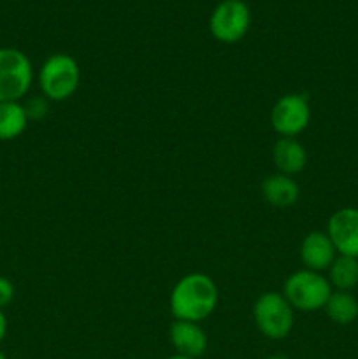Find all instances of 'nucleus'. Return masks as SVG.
I'll list each match as a JSON object with an SVG mask.
<instances>
[{"label": "nucleus", "mask_w": 358, "mask_h": 359, "mask_svg": "<svg viewBox=\"0 0 358 359\" xmlns=\"http://www.w3.org/2000/svg\"><path fill=\"white\" fill-rule=\"evenodd\" d=\"M220 293L207 273L192 272L174 284L168 297V307L175 321L202 323L216 311Z\"/></svg>", "instance_id": "obj_1"}, {"label": "nucleus", "mask_w": 358, "mask_h": 359, "mask_svg": "<svg viewBox=\"0 0 358 359\" xmlns=\"http://www.w3.org/2000/svg\"><path fill=\"white\" fill-rule=\"evenodd\" d=\"M81 84V67L74 56L55 53L39 69V88L49 102H65Z\"/></svg>", "instance_id": "obj_2"}, {"label": "nucleus", "mask_w": 358, "mask_h": 359, "mask_svg": "<svg viewBox=\"0 0 358 359\" xmlns=\"http://www.w3.org/2000/svg\"><path fill=\"white\" fill-rule=\"evenodd\" d=\"M332 286L321 272L302 269L286 277L283 284V297L298 312H316L325 309L332 294Z\"/></svg>", "instance_id": "obj_3"}, {"label": "nucleus", "mask_w": 358, "mask_h": 359, "mask_svg": "<svg viewBox=\"0 0 358 359\" xmlns=\"http://www.w3.org/2000/svg\"><path fill=\"white\" fill-rule=\"evenodd\" d=\"M253 319L265 339L283 340L291 333L295 325V311L283 293L267 291L256 298L253 305Z\"/></svg>", "instance_id": "obj_4"}, {"label": "nucleus", "mask_w": 358, "mask_h": 359, "mask_svg": "<svg viewBox=\"0 0 358 359\" xmlns=\"http://www.w3.org/2000/svg\"><path fill=\"white\" fill-rule=\"evenodd\" d=\"M34 83L30 58L16 48H0V102H21Z\"/></svg>", "instance_id": "obj_5"}, {"label": "nucleus", "mask_w": 358, "mask_h": 359, "mask_svg": "<svg viewBox=\"0 0 358 359\" xmlns=\"http://www.w3.org/2000/svg\"><path fill=\"white\" fill-rule=\"evenodd\" d=\"M249 27H251V11L244 0H221L211 14V34L223 44H235L244 39Z\"/></svg>", "instance_id": "obj_6"}, {"label": "nucleus", "mask_w": 358, "mask_h": 359, "mask_svg": "<svg viewBox=\"0 0 358 359\" xmlns=\"http://www.w3.org/2000/svg\"><path fill=\"white\" fill-rule=\"evenodd\" d=\"M311 121V105L304 93H286L272 105L270 125L281 137L300 135Z\"/></svg>", "instance_id": "obj_7"}, {"label": "nucleus", "mask_w": 358, "mask_h": 359, "mask_svg": "<svg viewBox=\"0 0 358 359\" xmlns=\"http://www.w3.org/2000/svg\"><path fill=\"white\" fill-rule=\"evenodd\" d=\"M326 235L332 241L337 255L358 258V209L343 207L330 216Z\"/></svg>", "instance_id": "obj_8"}, {"label": "nucleus", "mask_w": 358, "mask_h": 359, "mask_svg": "<svg viewBox=\"0 0 358 359\" xmlns=\"http://www.w3.org/2000/svg\"><path fill=\"white\" fill-rule=\"evenodd\" d=\"M168 339L175 349V354L193 359L204 356L209 346V340L200 323L174 321L168 330Z\"/></svg>", "instance_id": "obj_9"}, {"label": "nucleus", "mask_w": 358, "mask_h": 359, "mask_svg": "<svg viewBox=\"0 0 358 359\" xmlns=\"http://www.w3.org/2000/svg\"><path fill=\"white\" fill-rule=\"evenodd\" d=\"M298 255H300L304 269L314 270V272L329 270L333 259L337 258V251L326 231H311V233L305 235Z\"/></svg>", "instance_id": "obj_10"}, {"label": "nucleus", "mask_w": 358, "mask_h": 359, "mask_svg": "<svg viewBox=\"0 0 358 359\" xmlns=\"http://www.w3.org/2000/svg\"><path fill=\"white\" fill-rule=\"evenodd\" d=\"M272 163L279 174L297 175L307 165V151L293 137H281L272 146Z\"/></svg>", "instance_id": "obj_11"}, {"label": "nucleus", "mask_w": 358, "mask_h": 359, "mask_svg": "<svg viewBox=\"0 0 358 359\" xmlns=\"http://www.w3.org/2000/svg\"><path fill=\"white\" fill-rule=\"evenodd\" d=\"M262 195L269 205L276 209H288L298 202L300 188L291 175L276 172L262 182Z\"/></svg>", "instance_id": "obj_12"}, {"label": "nucleus", "mask_w": 358, "mask_h": 359, "mask_svg": "<svg viewBox=\"0 0 358 359\" xmlns=\"http://www.w3.org/2000/svg\"><path fill=\"white\" fill-rule=\"evenodd\" d=\"M323 311L336 325H351L358 318V300L350 291H332Z\"/></svg>", "instance_id": "obj_13"}, {"label": "nucleus", "mask_w": 358, "mask_h": 359, "mask_svg": "<svg viewBox=\"0 0 358 359\" xmlns=\"http://www.w3.org/2000/svg\"><path fill=\"white\" fill-rule=\"evenodd\" d=\"M28 118L21 102H0V140H14L27 130Z\"/></svg>", "instance_id": "obj_14"}, {"label": "nucleus", "mask_w": 358, "mask_h": 359, "mask_svg": "<svg viewBox=\"0 0 358 359\" xmlns=\"http://www.w3.org/2000/svg\"><path fill=\"white\" fill-rule=\"evenodd\" d=\"M326 272H329L326 279L333 291H351L358 286V258L337 255Z\"/></svg>", "instance_id": "obj_15"}, {"label": "nucleus", "mask_w": 358, "mask_h": 359, "mask_svg": "<svg viewBox=\"0 0 358 359\" xmlns=\"http://www.w3.org/2000/svg\"><path fill=\"white\" fill-rule=\"evenodd\" d=\"M21 104H23L25 112H27L28 121H41V119H44L49 112V100L44 95L28 97L27 100L21 102Z\"/></svg>", "instance_id": "obj_16"}, {"label": "nucleus", "mask_w": 358, "mask_h": 359, "mask_svg": "<svg viewBox=\"0 0 358 359\" xmlns=\"http://www.w3.org/2000/svg\"><path fill=\"white\" fill-rule=\"evenodd\" d=\"M14 294H16V290L11 279L0 276V311H4L14 300Z\"/></svg>", "instance_id": "obj_17"}, {"label": "nucleus", "mask_w": 358, "mask_h": 359, "mask_svg": "<svg viewBox=\"0 0 358 359\" xmlns=\"http://www.w3.org/2000/svg\"><path fill=\"white\" fill-rule=\"evenodd\" d=\"M7 335V318L4 314V311H0V342L6 339Z\"/></svg>", "instance_id": "obj_18"}, {"label": "nucleus", "mask_w": 358, "mask_h": 359, "mask_svg": "<svg viewBox=\"0 0 358 359\" xmlns=\"http://www.w3.org/2000/svg\"><path fill=\"white\" fill-rule=\"evenodd\" d=\"M267 359H290V358H288L286 354H270Z\"/></svg>", "instance_id": "obj_19"}, {"label": "nucleus", "mask_w": 358, "mask_h": 359, "mask_svg": "<svg viewBox=\"0 0 358 359\" xmlns=\"http://www.w3.org/2000/svg\"><path fill=\"white\" fill-rule=\"evenodd\" d=\"M167 359H193V358H186V356H179V354H174V356H171Z\"/></svg>", "instance_id": "obj_20"}, {"label": "nucleus", "mask_w": 358, "mask_h": 359, "mask_svg": "<svg viewBox=\"0 0 358 359\" xmlns=\"http://www.w3.org/2000/svg\"><path fill=\"white\" fill-rule=\"evenodd\" d=\"M0 359H7V356L2 353V351H0Z\"/></svg>", "instance_id": "obj_21"}]
</instances>
